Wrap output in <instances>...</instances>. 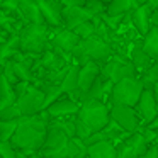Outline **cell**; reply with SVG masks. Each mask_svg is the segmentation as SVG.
I'll use <instances>...</instances> for the list:
<instances>
[{
  "instance_id": "cell-44",
  "label": "cell",
  "mask_w": 158,
  "mask_h": 158,
  "mask_svg": "<svg viewBox=\"0 0 158 158\" xmlns=\"http://www.w3.org/2000/svg\"><path fill=\"white\" fill-rule=\"evenodd\" d=\"M138 2H139V4H146V0H138Z\"/></svg>"
},
{
  "instance_id": "cell-17",
  "label": "cell",
  "mask_w": 158,
  "mask_h": 158,
  "mask_svg": "<svg viewBox=\"0 0 158 158\" xmlns=\"http://www.w3.org/2000/svg\"><path fill=\"white\" fill-rule=\"evenodd\" d=\"M151 15H153V10L148 7V4H139L133 12H131V21H133V26L136 27V31L139 32L141 36H144L148 31L151 29Z\"/></svg>"
},
{
  "instance_id": "cell-6",
  "label": "cell",
  "mask_w": 158,
  "mask_h": 158,
  "mask_svg": "<svg viewBox=\"0 0 158 158\" xmlns=\"http://www.w3.org/2000/svg\"><path fill=\"white\" fill-rule=\"evenodd\" d=\"M68 141H70V136L63 131V127H60L51 119L48 124V133H46L44 144H43V148L39 150L38 155L65 158V156H68Z\"/></svg>"
},
{
  "instance_id": "cell-35",
  "label": "cell",
  "mask_w": 158,
  "mask_h": 158,
  "mask_svg": "<svg viewBox=\"0 0 158 158\" xmlns=\"http://www.w3.org/2000/svg\"><path fill=\"white\" fill-rule=\"evenodd\" d=\"M87 0H60L63 7H75V5H85Z\"/></svg>"
},
{
  "instance_id": "cell-22",
  "label": "cell",
  "mask_w": 158,
  "mask_h": 158,
  "mask_svg": "<svg viewBox=\"0 0 158 158\" xmlns=\"http://www.w3.org/2000/svg\"><path fill=\"white\" fill-rule=\"evenodd\" d=\"M15 102H17V95H15L14 85L7 80V77L2 73V77H0V109L14 106Z\"/></svg>"
},
{
  "instance_id": "cell-14",
  "label": "cell",
  "mask_w": 158,
  "mask_h": 158,
  "mask_svg": "<svg viewBox=\"0 0 158 158\" xmlns=\"http://www.w3.org/2000/svg\"><path fill=\"white\" fill-rule=\"evenodd\" d=\"M49 43H51L53 48H56L58 51H63V53H72L73 49H75V46L80 43V36L77 34L73 29H60V31H56L55 34L51 36V39H49Z\"/></svg>"
},
{
  "instance_id": "cell-3",
  "label": "cell",
  "mask_w": 158,
  "mask_h": 158,
  "mask_svg": "<svg viewBox=\"0 0 158 158\" xmlns=\"http://www.w3.org/2000/svg\"><path fill=\"white\" fill-rule=\"evenodd\" d=\"M72 55L75 56L77 63L83 65L87 61H97L102 63L107 61L112 55V48L107 41H104V38L97 36V32L90 38L80 39V43L75 46V49L72 51Z\"/></svg>"
},
{
  "instance_id": "cell-33",
  "label": "cell",
  "mask_w": 158,
  "mask_h": 158,
  "mask_svg": "<svg viewBox=\"0 0 158 158\" xmlns=\"http://www.w3.org/2000/svg\"><path fill=\"white\" fill-rule=\"evenodd\" d=\"M85 5L92 10L94 15H102L107 12V5L104 2H100V0H87Z\"/></svg>"
},
{
  "instance_id": "cell-40",
  "label": "cell",
  "mask_w": 158,
  "mask_h": 158,
  "mask_svg": "<svg viewBox=\"0 0 158 158\" xmlns=\"http://www.w3.org/2000/svg\"><path fill=\"white\" fill-rule=\"evenodd\" d=\"M100 2H104V4H106L107 7H109V4H110V2H112V0H100Z\"/></svg>"
},
{
  "instance_id": "cell-34",
  "label": "cell",
  "mask_w": 158,
  "mask_h": 158,
  "mask_svg": "<svg viewBox=\"0 0 158 158\" xmlns=\"http://www.w3.org/2000/svg\"><path fill=\"white\" fill-rule=\"evenodd\" d=\"M144 158H158V146L155 143H151L148 150L144 151Z\"/></svg>"
},
{
  "instance_id": "cell-27",
  "label": "cell",
  "mask_w": 158,
  "mask_h": 158,
  "mask_svg": "<svg viewBox=\"0 0 158 158\" xmlns=\"http://www.w3.org/2000/svg\"><path fill=\"white\" fill-rule=\"evenodd\" d=\"M87 148H89V144H87L82 138H78V136L70 138V141H68V158L89 156V155H87Z\"/></svg>"
},
{
  "instance_id": "cell-25",
  "label": "cell",
  "mask_w": 158,
  "mask_h": 158,
  "mask_svg": "<svg viewBox=\"0 0 158 158\" xmlns=\"http://www.w3.org/2000/svg\"><path fill=\"white\" fill-rule=\"evenodd\" d=\"M41 66L46 72H53V70H58L63 66V58L58 55V49H44L43 51V58H41Z\"/></svg>"
},
{
  "instance_id": "cell-23",
  "label": "cell",
  "mask_w": 158,
  "mask_h": 158,
  "mask_svg": "<svg viewBox=\"0 0 158 158\" xmlns=\"http://www.w3.org/2000/svg\"><path fill=\"white\" fill-rule=\"evenodd\" d=\"M19 51H21V41H19V34H15V36H12L10 41H5L0 44V65L4 66Z\"/></svg>"
},
{
  "instance_id": "cell-32",
  "label": "cell",
  "mask_w": 158,
  "mask_h": 158,
  "mask_svg": "<svg viewBox=\"0 0 158 158\" xmlns=\"http://www.w3.org/2000/svg\"><path fill=\"white\" fill-rule=\"evenodd\" d=\"M17 117H21V110H19L17 104H14V106H9V107H4V109H0V119H2V121L17 119Z\"/></svg>"
},
{
  "instance_id": "cell-37",
  "label": "cell",
  "mask_w": 158,
  "mask_h": 158,
  "mask_svg": "<svg viewBox=\"0 0 158 158\" xmlns=\"http://www.w3.org/2000/svg\"><path fill=\"white\" fill-rule=\"evenodd\" d=\"M146 4H148V7L151 9V10H158V0H146Z\"/></svg>"
},
{
  "instance_id": "cell-39",
  "label": "cell",
  "mask_w": 158,
  "mask_h": 158,
  "mask_svg": "<svg viewBox=\"0 0 158 158\" xmlns=\"http://www.w3.org/2000/svg\"><path fill=\"white\" fill-rule=\"evenodd\" d=\"M153 92H155V95H156V99H158V80H156V83L153 85Z\"/></svg>"
},
{
  "instance_id": "cell-46",
  "label": "cell",
  "mask_w": 158,
  "mask_h": 158,
  "mask_svg": "<svg viewBox=\"0 0 158 158\" xmlns=\"http://www.w3.org/2000/svg\"><path fill=\"white\" fill-rule=\"evenodd\" d=\"M156 102H158V99H156Z\"/></svg>"
},
{
  "instance_id": "cell-8",
  "label": "cell",
  "mask_w": 158,
  "mask_h": 158,
  "mask_svg": "<svg viewBox=\"0 0 158 158\" xmlns=\"http://www.w3.org/2000/svg\"><path fill=\"white\" fill-rule=\"evenodd\" d=\"M44 90L41 87H38L36 83H32L27 89V92H24L21 97H17V107L21 110V116H29V114H38L44 110Z\"/></svg>"
},
{
  "instance_id": "cell-2",
  "label": "cell",
  "mask_w": 158,
  "mask_h": 158,
  "mask_svg": "<svg viewBox=\"0 0 158 158\" xmlns=\"http://www.w3.org/2000/svg\"><path fill=\"white\" fill-rule=\"evenodd\" d=\"M110 121V106L99 99H87L80 102L78 114L75 117L77 136L87 139L92 133L100 131Z\"/></svg>"
},
{
  "instance_id": "cell-30",
  "label": "cell",
  "mask_w": 158,
  "mask_h": 158,
  "mask_svg": "<svg viewBox=\"0 0 158 158\" xmlns=\"http://www.w3.org/2000/svg\"><path fill=\"white\" fill-rule=\"evenodd\" d=\"M141 80H143L146 89H153V85L158 80V61H153V65L150 68L141 73Z\"/></svg>"
},
{
  "instance_id": "cell-16",
  "label": "cell",
  "mask_w": 158,
  "mask_h": 158,
  "mask_svg": "<svg viewBox=\"0 0 158 158\" xmlns=\"http://www.w3.org/2000/svg\"><path fill=\"white\" fill-rule=\"evenodd\" d=\"M102 72V66L97 61H87L83 65H80V75H78V92L80 99L82 95L94 85V82L97 80V77Z\"/></svg>"
},
{
  "instance_id": "cell-43",
  "label": "cell",
  "mask_w": 158,
  "mask_h": 158,
  "mask_svg": "<svg viewBox=\"0 0 158 158\" xmlns=\"http://www.w3.org/2000/svg\"><path fill=\"white\" fill-rule=\"evenodd\" d=\"M153 143H155V144H156V146H158V134H156V138H155V141H153Z\"/></svg>"
},
{
  "instance_id": "cell-15",
  "label": "cell",
  "mask_w": 158,
  "mask_h": 158,
  "mask_svg": "<svg viewBox=\"0 0 158 158\" xmlns=\"http://www.w3.org/2000/svg\"><path fill=\"white\" fill-rule=\"evenodd\" d=\"M38 5L43 12L44 22L49 27H60L63 26V5L60 4V0H38Z\"/></svg>"
},
{
  "instance_id": "cell-26",
  "label": "cell",
  "mask_w": 158,
  "mask_h": 158,
  "mask_svg": "<svg viewBox=\"0 0 158 158\" xmlns=\"http://www.w3.org/2000/svg\"><path fill=\"white\" fill-rule=\"evenodd\" d=\"M143 49L155 61H158V26H151V29L144 34Z\"/></svg>"
},
{
  "instance_id": "cell-4",
  "label": "cell",
  "mask_w": 158,
  "mask_h": 158,
  "mask_svg": "<svg viewBox=\"0 0 158 158\" xmlns=\"http://www.w3.org/2000/svg\"><path fill=\"white\" fill-rule=\"evenodd\" d=\"M49 26L48 24H34L29 22L19 32V41H21L22 53H36L43 55L49 43Z\"/></svg>"
},
{
  "instance_id": "cell-24",
  "label": "cell",
  "mask_w": 158,
  "mask_h": 158,
  "mask_svg": "<svg viewBox=\"0 0 158 158\" xmlns=\"http://www.w3.org/2000/svg\"><path fill=\"white\" fill-rule=\"evenodd\" d=\"M139 5L138 0H112L107 7V14L110 15H126L131 14Z\"/></svg>"
},
{
  "instance_id": "cell-29",
  "label": "cell",
  "mask_w": 158,
  "mask_h": 158,
  "mask_svg": "<svg viewBox=\"0 0 158 158\" xmlns=\"http://www.w3.org/2000/svg\"><path fill=\"white\" fill-rule=\"evenodd\" d=\"M19 124V117L17 119H7V121H0V139H12L15 129Z\"/></svg>"
},
{
  "instance_id": "cell-12",
  "label": "cell",
  "mask_w": 158,
  "mask_h": 158,
  "mask_svg": "<svg viewBox=\"0 0 158 158\" xmlns=\"http://www.w3.org/2000/svg\"><path fill=\"white\" fill-rule=\"evenodd\" d=\"M80 109V102L75 99H58L53 104H49L44 109L49 119H63V117L77 116Z\"/></svg>"
},
{
  "instance_id": "cell-10",
  "label": "cell",
  "mask_w": 158,
  "mask_h": 158,
  "mask_svg": "<svg viewBox=\"0 0 158 158\" xmlns=\"http://www.w3.org/2000/svg\"><path fill=\"white\" fill-rule=\"evenodd\" d=\"M102 73L106 78L112 80L114 83L117 80L124 78V77H131L136 75L138 70L134 66V63L131 60H123V58H114V60H107V63L102 66Z\"/></svg>"
},
{
  "instance_id": "cell-45",
  "label": "cell",
  "mask_w": 158,
  "mask_h": 158,
  "mask_svg": "<svg viewBox=\"0 0 158 158\" xmlns=\"http://www.w3.org/2000/svg\"><path fill=\"white\" fill-rule=\"evenodd\" d=\"M2 2H4V0H0V4H2Z\"/></svg>"
},
{
  "instance_id": "cell-7",
  "label": "cell",
  "mask_w": 158,
  "mask_h": 158,
  "mask_svg": "<svg viewBox=\"0 0 158 158\" xmlns=\"http://www.w3.org/2000/svg\"><path fill=\"white\" fill-rule=\"evenodd\" d=\"M110 119L116 121L123 129L129 131V133L138 131L141 126L136 107L119 104V102H110Z\"/></svg>"
},
{
  "instance_id": "cell-9",
  "label": "cell",
  "mask_w": 158,
  "mask_h": 158,
  "mask_svg": "<svg viewBox=\"0 0 158 158\" xmlns=\"http://www.w3.org/2000/svg\"><path fill=\"white\" fill-rule=\"evenodd\" d=\"M150 143L144 139L143 133L139 129L131 133L126 139H123L117 148V156L121 158H136V156H144V151L148 150Z\"/></svg>"
},
{
  "instance_id": "cell-1",
  "label": "cell",
  "mask_w": 158,
  "mask_h": 158,
  "mask_svg": "<svg viewBox=\"0 0 158 158\" xmlns=\"http://www.w3.org/2000/svg\"><path fill=\"white\" fill-rule=\"evenodd\" d=\"M49 117L43 110L38 114H29V116H21L19 124L12 136V143L17 148L19 155H32L39 153L46 139L48 133Z\"/></svg>"
},
{
  "instance_id": "cell-31",
  "label": "cell",
  "mask_w": 158,
  "mask_h": 158,
  "mask_svg": "<svg viewBox=\"0 0 158 158\" xmlns=\"http://www.w3.org/2000/svg\"><path fill=\"white\" fill-rule=\"evenodd\" d=\"M19 155L17 148L10 139H0V156L4 158H15Z\"/></svg>"
},
{
  "instance_id": "cell-13",
  "label": "cell",
  "mask_w": 158,
  "mask_h": 158,
  "mask_svg": "<svg viewBox=\"0 0 158 158\" xmlns=\"http://www.w3.org/2000/svg\"><path fill=\"white\" fill-rule=\"evenodd\" d=\"M61 15H63V27H68V29H75L78 24H82V22L95 17V15L92 14V10H90L87 5L63 7Z\"/></svg>"
},
{
  "instance_id": "cell-42",
  "label": "cell",
  "mask_w": 158,
  "mask_h": 158,
  "mask_svg": "<svg viewBox=\"0 0 158 158\" xmlns=\"http://www.w3.org/2000/svg\"><path fill=\"white\" fill-rule=\"evenodd\" d=\"M2 73H4V66L0 65V77H2Z\"/></svg>"
},
{
  "instance_id": "cell-36",
  "label": "cell",
  "mask_w": 158,
  "mask_h": 158,
  "mask_svg": "<svg viewBox=\"0 0 158 158\" xmlns=\"http://www.w3.org/2000/svg\"><path fill=\"white\" fill-rule=\"evenodd\" d=\"M146 127H151V129H158V114L150 121V123L146 124Z\"/></svg>"
},
{
  "instance_id": "cell-19",
  "label": "cell",
  "mask_w": 158,
  "mask_h": 158,
  "mask_svg": "<svg viewBox=\"0 0 158 158\" xmlns=\"http://www.w3.org/2000/svg\"><path fill=\"white\" fill-rule=\"evenodd\" d=\"M87 155L94 158H114L117 156V146L112 139H100L97 143L89 144Z\"/></svg>"
},
{
  "instance_id": "cell-5",
  "label": "cell",
  "mask_w": 158,
  "mask_h": 158,
  "mask_svg": "<svg viewBox=\"0 0 158 158\" xmlns=\"http://www.w3.org/2000/svg\"><path fill=\"white\" fill-rule=\"evenodd\" d=\"M144 90V83L141 80V77L138 78L136 75L124 77V78L117 80L112 85L110 90V102H119L126 104V106H136L139 100L141 94Z\"/></svg>"
},
{
  "instance_id": "cell-11",
  "label": "cell",
  "mask_w": 158,
  "mask_h": 158,
  "mask_svg": "<svg viewBox=\"0 0 158 158\" xmlns=\"http://www.w3.org/2000/svg\"><path fill=\"white\" fill-rule=\"evenodd\" d=\"M134 107H136V110H138L141 126H146V124L158 114V102H156V95H155L153 89H146V87H144L143 94H141L139 100H138V104Z\"/></svg>"
},
{
  "instance_id": "cell-28",
  "label": "cell",
  "mask_w": 158,
  "mask_h": 158,
  "mask_svg": "<svg viewBox=\"0 0 158 158\" xmlns=\"http://www.w3.org/2000/svg\"><path fill=\"white\" fill-rule=\"evenodd\" d=\"M73 31L80 36V39L90 38V36H94L97 32V19L94 17V19H89V21L82 22V24H78Z\"/></svg>"
},
{
  "instance_id": "cell-38",
  "label": "cell",
  "mask_w": 158,
  "mask_h": 158,
  "mask_svg": "<svg viewBox=\"0 0 158 158\" xmlns=\"http://www.w3.org/2000/svg\"><path fill=\"white\" fill-rule=\"evenodd\" d=\"M151 24H153V26H158V10H155L153 15H151Z\"/></svg>"
},
{
  "instance_id": "cell-41",
  "label": "cell",
  "mask_w": 158,
  "mask_h": 158,
  "mask_svg": "<svg viewBox=\"0 0 158 158\" xmlns=\"http://www.w3.org/2000/svg\"><path fill=\"white\" fill-rule=\"evenodd\" d=\"M5 41H7V39H5V38H2V36H0V44H2V43H5Z\"/></svg>"
},
{
  "instance_id": "cell-21",
  "label": "cell",
  "mask_w": 158,
  "mask_h": 158,
  "mask_svg": "<svg viewBox=\"0 0 158 158\" xmlns=\"http://www.w3.org/2000/svg\"><path fill=\"white\" fill-rule=\"evenodd\" d=\"M131 61L134 63L138 73H143L144 70H148L153 65L155 60L143 49V44H138V46H133V48H131Z\"/></svg>"
},
{
  "instance_id": "cell-18",
  "label": "cell",
  "mask_w": 158,
  "mask_h": 158,
  "mask_svg": "<svg viewBox=\"0 0 158 158\" xmlns=\"http://www.w3.org/2000/svg\"><path fill=\"white\" fill-rule=\"evenodd\" d=\"M78 75H80V63L77 65H70L68 72H66L65 78L61 80L60 87H61L63 94L72 95V99L80 102V92H78Z\"/></svg>"
},
{
  "instance_id": "cell-47",
  "label": "cell",
  "mask_w": 158,
  "mask_h": 158,
  "mask_svg": "<svg viewBox=\"0 0 158 158\" xmlns=\"http://www.w3.org/2000/svg\"><path fill=\"white\" fill-rule=\"evenodd\" d=\"M0 121H2V119H0Z\"/></svg>"
},
{
  "instance_id": "cell-20",
  "label": "cell",
  "mask_w": 158,
  "mask_h": 158,
  "mask_svg": "<svg viewBox=\"0 0 158 158\" xmlns=\"http://www.w3.org/2000/svg\"><path fill=\"white\" fill-rule=\"evenodd\" d=\"M19 7H21V14L24 21L34 22V24H46L43 12L38 5V0H19Z\"/></svg>"
}]
</instances>
